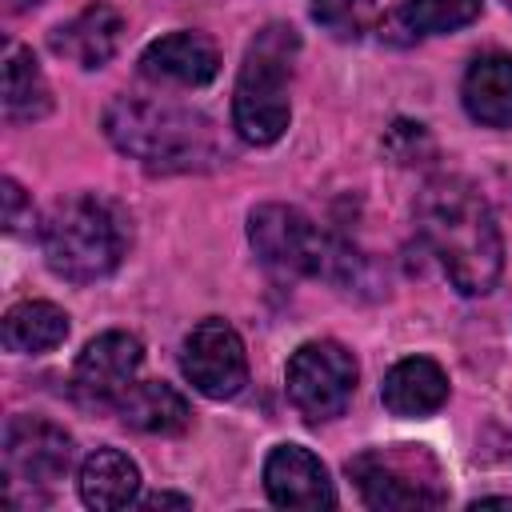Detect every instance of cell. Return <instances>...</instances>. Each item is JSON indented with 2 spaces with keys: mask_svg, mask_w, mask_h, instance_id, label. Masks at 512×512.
<instances>
[{
  "mask_svg": "<svg viewBox=\"0 0 512 512\" xmlns=\"http://www.w3.org/2000/svg\"><path fill=\"white\" fill-rule=\"evenodd\" d=\"M312 20L336 40H360L376 20V0H312Z\"/></svg>",
  "mask_w": 512,
  "mask_h": 512,
  "instance_id": "cell-21",
  "label": "cell"
},
{
  "mask_svg": "<svg viewBox=\"0 0 512 512\" xmlns=\"http://www.w3.org/2000/svg\"><path fill=\"white\" fill-rule=\"evenodd\" d=\"M248 240L256 256L280 276H320L328 284H352L360 256L332 232L316 228L300 208L260 204L248 216Z\"/></svg>",
  "mask_w": 512,
  "mask_h": 512,
  "instance_id": "cell-4",
  "label": "cell"
},
{
  "mask_svg": "<svg viewBox=\"0 0 512 512\" xmlns=\"http://www.w3.org/2000/svg\"><path fill=\"white\" fill-rule=\"evenodd\" d=\"M52 108L44 72L36 56L20 44H4V116L8 120H40Z\"/></svg>",
  "mask_w": 512,
  "mask_h": 512,
  "instance_id": "cell-19",
  "label": "cell"
},
{
  "mask_svg": "<svg viewBox=\"0 0 512 512\" xmlns=\"http://www.w3.org/2000/svg\"><path fill=\"white\" fill-rule=\"evenodd\" d=\"M384 152H388L396 164H424V160L436 152V144H432V136H428L424 124H416V120H396V124L384 132Z\"/></svg>",
  "mask_w": 512,
  "mask_h": 512,
  "instance_id": "cell-22",
  "label": "cell"
},
{
  "mask_svg": "<svg viewBox=\"0 0 512 512\" xmlns=\"http://www.w3.org/2000/svg\"><path fill=\"white\" fill-rule=\"evenodd\" d=\"M380 400L392 416H428L448 400V376L428 356H408L388 368L380 384Z\"/></svg>",
  "mask_w": 512,
  "mask_h": 512,
  "instance_id": "cell-14",
  "label": "cell"
},
{
  "mask_svg": "<svg viewBox=\"0 0 512 512\" xmlns=\"http://www.w3.org/2000/svg\"><path fill=\"white\" fill-rule=\"evenodd\" d=\"M144 348L128 332H100L84 344L72 368V396L80 408H112L124 400V392L136 384Z\"/></svg>",
  "mask_w": 512,
  "mask_h": 512,
  "instance_id": "cell-9",
  "label": "cell"
},
{
  "mask_svg": "<svg viewBox=\"0 0 512 512\" xmlns=\"http://www.w3.org/2000/svg\"><path fill=\"white\" fill-rule=\"evenodd\" d=\"M40 240H44V260L56 276L72 284H92L120 264L128 248V224L112 200L96 192H80L52 204Z\"/></svg>",
  "mask_w": 512,
  "mask_h": 512,
  "instance_id": "cell-3",
  "label": "cell"
},
{
  "mask_svg": "<svg viewBox=\"0 0 512 512\" xmlns=\"http://www.w3.org/2000/svg\"><path fill=\"white\" fill-rule=\"evenodd\" d=\"M180 372L188 384L208 400H232L248 384V356L244 340L228 320H200L180 348Z\"/></svg>",
  "mask_w": 512,
  "mask_h": 512,
  "instance_id": "cell-8",
  "label": "cell"
},
{
  "mask_svg": "<svg viewBox=\"0 0 512 512\" xmlns=\"http://www.w3.org/2000/svg\"><path fill=\"white\" fill-rule=\"evenodd\" d=\"M300 36L284 24H268L244 52L232 88V128L248 144H272L288 128V76Z\"/></svg>",
  "mask_w": 512,
  "mask_h": 512,
  "instance_id": "cell-5",
  "label": "cell"
},
{
  "mask_svg": "<svg viewBox=\"0 0 512 512\" xmlns=\"http://www.w3.org/2000/svg\"><path fill=\"white\" fill-rule=\"evenodd\" d=\"M356 360L336 340H308L288 360V400L308 424H324L344 416L352 392H356Z\"/></svg>",
  "mask_w": 512,
  "mask_h": 512,
  "instance_id": "cell-7",
  "label": "cell"
},
{
  "mask_svg": "<svg viewBox=\"0 0 512 512\" xmlns=\"http://www.w3.org/2000/svg\"><path fill=\"white\" fill-rule=\"evenodd\" d=\"M464 108L476 124L508 128L512 124V56L488 52L476 56L464 72Z\"/></svg>",
  "mask_w": 512,
  "mask_h": 512,
  "instance_id": "cell-15",
  "label": "cell"
},
{
  "mask_svg": "<svg viewBox=\"0 0 512 512\" xmlns=\"http://www.w3.org/2000/svg\"><path fill=\"white\" fill-rule=\"evenodd\" d=\"M0 200H4V228L8 232H20V228L32 224V204H28V196H24V188L16 180L0 184Z\"/></svg>",
  "mask_w": 512,
  "mask_h": 512,
  "instance_id": "cell-23",
  "label": "cell"
},
{
  "mask_svg": "<svg viewBox=\"0 0 512 512\" xmlns=\"http://www.w3.org/2000/svg\"><path fill=\"white\" fill-rule=\"evenodd\" d=\"M32 4H40V0H4L8 12H24V8H32Z\"/></svg>",
  "mask_w": 512,
  "mask_h": 512,
  "instance_id": "cell-26",
  "label": "cell"
},
{
  "mask_svg": "<svg viewBox=\"0 0 512 512\" xmlns=\"http://www.w3.org/2000/svg\"><path fill=\"white\" fill-rule=\"evenodd\" d=\"M220 72V52L200 32H168L140 52V76L168 88H200Z\"/></svg>",
  "mask_w": 512,
  "mask_h": 512,
  "instance_id": "cell-11",
  "label": "cell"
},
{
  "mask_svg": "<svg viewBox=\"0 0 512 512\" xmlns=\"http://www.w3.org/2000/svg\"><path fill=\"white\" fill-rule=\"evenodd\" d=\"M480 504H504V508H512V496H480L472 508H480Z\"/></svg>",
  "mask_w": 512,
  "mask_h": 512,
  "instance_id": "cell-25",
  "label": "cell"
},
{
  "mask_svg": "<svg viewBox=\"0 0 512 512\" xmlns=\"http://www.w3.org/2000/svg\"><path fill=\"white\" fill-rule=\"evenodd\" d=\"M72 464V436L44 416H12L4 424V476L8 484L48 488Z\"/></svg>",
  "mask_w": 512,
  "mask_h": 512,
  "instance_id": "cell-10",
  "label": "cell"
},
{
  "mask_svg": "<svg viewBox=\"0 0 512 512\" xmlns=\"http://www.w3.org/2000/svg\"><path fill=\"white\" fill-rule=\"evenodd\" d=\"M140 504H144V508H192L188 496H172V492H152V496H144Z\"/></svg>",
  "mask_w": 512,
  "mask_h": 512,
  "instance_id": "cell-24",
  "label": "cell"
},
{
  "mask_svg": "<svg viewBox=\"0 0 512 512\" xmlns=\"http://www.w3.org/2000/svg\"><path fill=\"white\" fill-rule=\"evenodd\" d=\"M104 136L148 172H200L224 156L216 124L172 100L116 96L104 108Z\"/></svg>",
  "mask_w": 512,
  "mask_h": 512,
  "instance_id": "cell-2",
  "label": "cell"
},
{
  "mask_svg": "<svg viewBox=\"0 0 512 512\" xmlns=\"http://www.w3.org/2000/svg\"><path fill=\"white\" fill-rule=\"evenodd\" d=\"M120 36H124L120 12L112 4H88L80 16H72L52 32V52L76 60L80 68H100L116 56Z\"/></svg>",
  "mask_w": 512,
  "mask_h": 512,
  "instance_id": "cell-13",
  "label": "cell"
},
{
  "mask_svg": "<svg viewBox=\"0 0 512 512\" xmlns=\"http://www.w3.org/2000/svg\"><path fill=\"white\" fill-rule=\"evenodd\" d=\"M116 408H120V420H124L128 428L148 432V436H172V432H184L188 420H192L188 400H184L172 384H164V380L132 384Z\"/></svg>",
  "mask_w": 512,
  "mask_h": 512,
  "instance_id": "cell-16",
  "label": "cell"
},
{
  "mask_svg": "<svg viewBox=\"0 0 512 512\" xmlns=\"http://www.w3.org/2000/svg\"><path fill=\"white\" fill-rule=\"evenodd\" d=\"M504 4H508V8H512V0H504Z\"/></svg>",
  "mask_w": 512,
  "mask_h": 512,
  "instance_id": "cell-27",
  "label": "cell"
},
{
  "mask_svg": "<svg viewBox=\"0 0 512 512\" xmlns=\"http://www.w3.org/2000/svg\"><path fill=\"white\" fill-rule=\"evenodd\" d=\"M68 340V312L56 308L52 300H20L4 316V344L8 352H52Z\"/></svg>",
  "mask_w": 512,
  "mask_h": 512,
  "instance_id": "cell-18",
  "label": "cell"
},
{
  "mask_svg": "<svg viewBox=\"0 0 512 512\" xmlns=\"http://www.w3.org/2000/svg\"><path fill=\"white\" fill-rule=\"evenodd\" d=\"M348 480L368 508H436L448 500L440 460L424 444L368 448L348 460Z\"/></svg>",
  "mask_w": 512,
  "mask_h": 512,
  "instance_id": "cell-6",
  "label": "cell"
},
{
  "mask_svg": "<svg viewBox=\"0 0 512 512\" xmlns=\"http://www.w3.org/2000/svg\"><path fill=\"white\" fill-rule=\"evenodd\" d=\"M416 228L444 276L464 296L496 288L504 268V240L488 200L460 176H440L416 196Z\"/></svg>",
  "mask_w": 512,
  "mask_h": 512,
  "instance_id": "cell-1",
  "label": "cell"
},
{
  "mask_svg": "<svg viewBox=\"0 0 512 512\" xmlns=\"http://www.w3.org/2000/svg\"><path fill=\"white\" fill-rule=\"evenodd\" d=\"M264 488L268 500L280 508H332L336 488L324 464L300 444H276L264 460Z\"/></svg>",
  "mask_w": 512,
  "mask_h": 512,
  "instance_id": "cell-12",
  "label": "cell"
},
{
  "mask_svg": "<svg viewBox=\"0 0 512 512\" xmlns=\"http://www.w3.org/2000/svg\"><path fill=\"white\" fill-rule=\"evenodd\" d=\"M136 488H140V468L120 448H96L80 464V500L88 508H100V512L124 508L136 500Z\"/></svg>",
  "mask_w": 512,
  "mask_h": 512,
  "instance_id": "cell-17",
  "label": "cell"
},
{
  "mask_svg": "<svg viewBox=\"0 0 512 512\" xmlns=\"http://www.w3.org/2000/svg\"><path fill=\"white\" fill-rule=\"evenodd\" d=\"M480 16V0H396L388 28H400L412 36H436L456 32Z\"/></svg>",
  "mask_w": 512,
  "mask_h": 512,
  "instance_id": "cell-20",
  "label": "cell"
}]
</instances>
